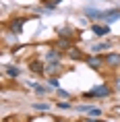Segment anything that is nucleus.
I'll list each match as a JSON object with an SVG mask.
<instances>
[{
  "instance_id": "4468645a",
  "label": "nucleus",
  "mask_w": 120,
  "mask_h": 122,
  "mask_svg": "<svg viewBox=\"0 0 120 122\" xmlns=\"http://www.w3.org/2000/svg\"><path fill=\"white\" fill-rule=\"evenodd\" d=\"M29 87H31V89L35 91V93H37V95H46V93H48V91H50V87H48V89H46L44 85H39V83H31V85H29Z\"/></svg>"
},
{
  "instance_id": "412c9836",
  "label": "nucleus",
  "mask_w": 120,
  "mask_h": 122,
  "mask_svg": "<svg viewBox=\"0 0 120 122\" xmlns=\"http://www.w3.org/2000/svg\"><path fill=\"white\" fill-rule=\"evenodd\" d=\"M114 87H116V91H118V93H120V75H118V77H116V81H114Z\"/></svg>"
},
{
  "instance_id": "f3484780",
  "label": "nucleus",
  "mask_w": 120,
  "mask_h": 122,
  "mask_svg": "<svg viewBox=\"0 0 120 122\" xmlns=\"http://www.w3.org/2000/svg\"><path fill=\"white\" fill-rule=\"evenodd\" d=\"M58 33H60L62 37H64V35H66V37H73V29H70V27H62Z\"/></svg>"
},
{
  "instance_id": "a211bd4d",
  "label": "nucleus",
  "mask_w": 120,
  "mask_h": 122,
  "mask_svg": "<svg viewBox=\"0 0 120 122\" xmlns=\"http://www.w3.org/2000/svg\"><path fill=\"white\" fill-rule=\"evenodd\" d=\"M56 4H58V2H54V0H46V10H54Z\"/></svg>"
},
{
  "instance_id": "f8f14e48",
  "label": "nucleus",
  "mask_w": 120,
  "mask_h": 122,
  "mask_svg": "<svg viewBox=\"0 0 120 122\" xmlns=\"http://www.w3.org/2000/svg\"><path fill=\"white\" fill-rule=\"evenodd\" d=\"M68 58L70 60H83L85 56H83V52L79 50V48H70L68 50Z\"/></svg>"
},
{
  "instance_id": "dca6fc26",
  "label": "nucleus",
  "mask_w": 120,
  "mask_h": 122,
  "mask_svg": "<svg viewBox=\"0 0 120 122\" xmlns=\"http://www.w3.org/2000/svg\"><path fill=\"white\" fill-rule=\"evenodd\" d=\"M87 114H89V116H93V118H99V116H101V110H99V108H95V106H91Z\"/></svg>"
},
{
  "instance_id": "2eb2a0df",
  "label": "nucleus",
  "mask_w": 120,
  "mask_h": 122,
  "mask_svg": "<svg viewBox=\"0 0 120 122\" xmlns=\"http://www.w3.org/2000/svg\"><path fill=\"white\" fill-rule=\"evenodd\" d=\"M110 41H104V44H93L91 46V52H104V50H110Z\"/></svg>"
},
{
  "instance_id": "9b49d317",
  "label": "nucleus",
  "mask_w": 120,
  "mask_h": 122,
  "mask_svg": "<svg viewBox=\"0 0 120 122\" xmlns=\"http://www.w3.org/2000/svg\"><path fill=\"white\" fill-rule=\"evenodd\" d=\"M4 71H6L8 77H19V75H21L19 66H15V64H4Z\"/></svg>"
},
{
  "instance_id": "aec40b11",
  "label": "nucleus",
  "mask_w": 120,
  "mask_h": 122,
  "mask_svg": "<svg viewBox=\"0 0 120 122\" xmlns=\"http://www.w3.org/2000/svg\"><path fill=\"white\" fill-rule=\"evenodd\" d=\"M58 95L62 97V99H68V91H64V89H58Z\"/></svg>"
},
{
  "instance_id": "b1692460",
  "label": "nucleus",
  "mask_w": 120,
  "mask_h": 122,
  "mask_svg": "<svg viewBox=\"0 0 120 122\" xmlns=\"http://www.w3.org/2000/svg\"><path fill=\"white\" fill-rule=\"evenodd\" d=\"M85 122H106V120H95L93 116H91V118H85Z\"/></svg>"
},
{
  "instance_id": "1a4fd4ad",
  "label": "nucleus",
  "mask_w": 120,
  "mask_h": 122,
  "mask_svg": "<svg viewBox=\"0 0 120 122\" xmlns=\"http://www.w3.org/2000/svg\"><path fill=\"white\" fill-rule=\"evenodd\" d=\"M91 31H93L95 35H108V33H110V27L108 25H97V23H95V25H91Z\"/></svg>"
},
{
  "instance_id": "0eeeda50",
  "label": "nucleus",
  "mask_w": 120,
  "mask_h": 122,
  "mask_svg": "<svg viewBox=\"0 0 120 122\" xmlns=\"http://www.w3.org/2000/svg\"><path fill=\"white\" fill-rule=\"evenodd\" d=\"M101 13H104V10H99V8H91V6L83 8V15H87V17H91V19H95V21H99Z\"/></svg>"
},
{
  "instance_id": "ddd939ff",
  "label": "nucleus",
  "mask_w": 120,
  "mask_h": 122,
  "mask_svg": "<svg viewBox=\"0 0 120 122\" xmlns=\"http://www.w3.org/2000/svg\"><path fill=\"white\" fill-rule=\"evenodd\" d=\"M46 72H48V75H60V64H56V62H48Z\"/></svg>"
},
{
  "instance_id": "423d86ee",
  "label": "nucleus",
  "mask_w": 120,
  "mask_h": 122,
  "mask_svg": "<svg viewBox=\"0 0 120 122\" xmlns=\"http://www.w3.org/2000/svg\"><path fill=\"white\" fill-rule=\"evenodd\" d=\"M85 62H87L93 71H99L101 68V58L99 56H85Z\"/></svg>"
},
{
  "instance_id": "6e6552de",
  "label": "nucleus",
  "mask_w": 120,
  "mask_h": 122,
  "mask_svg": "<svg viewBox=\"0 0 120 122\" xmlns=\"http://www.w3.org/2000/svg\"><path fill=\"white\" fill-rule=\"evenodd\" d=\"M23 25H25V19H13V21H10V25H8V29H10L13 33H21Z\"/></svg>"
},
{
  "instance_id": "5701e85b",
  "label": "nucleus",
  "mask_w": 120,
  "mask_h": 122,
  "mask_svg": "<svg viewBox=\"0 0 120 122\" xmlns=\"http://www.w3.org/2000/svg\"><path fill=\"white\" fill-rule=\"evenodd\" d=\"M50 85H52V87H58V79L52 77V79H50Z\"/></svg>"
},
{
  "instance_id": "9d476101",
  "label": "nucleus",
  "mask_w": 120,
  "mask_h": 122,
  "mask_svg": "<svg viewBox=\"0 0 120 122\" xmlns=\"http://www.w3.org/2000/svg\"><path fill=\"white\" fill-rule=\"evenodd\" d=\"M56 48H58V50H66V52H68L70 48H73V46H70V37H60L56 41Z\"/></svg>"
},
{
  "instance_id": "6ab92c4d",
  "label": "nucleus",
  "mask_w": 120,
  "mask_h": 122,
  "mask_svg": "<svg viewBox=\"0 0 120 122\" xmlns=\"http://www.w3.org/2000/svg\"><path fill=\"white\" fill-rule=\"evenodd\" d=\"M33 108H35V110H42V112H44V110H50V103H33Z\"/></svg>"
},
{
  "instance_id": "39448f33",
  "label": "nucleus",
  "mask_w": 120,
  "mask_h": 122,
  "mask_svg": "<svg viewBox=\"0 0 120 122\" xmlns=\"http://www.w3.org/2000/svg\"><path fill=\"white\" fill-rule=\"evenodd\" d=\"M29 71H33L35 75H44L46 72V64L42 62V60H31V62H29Z\"/></svg>"
},
{
  "instance_id": "20e7f679",
  "label": "nucleus",
  "mask_w": 120,
  "mask_h": 122,
  "mask_svg": "<svg viewBox=\"0 0 120 122\" xmlns=\"http://www.w3.org/2000/svg\"><path fill=\"white\" fill-rule=\"evenodd\" d=\"M104 62L110 68H120V54H106L104 56Z\"/></svg>"
},
{
  "instance_id": "f257e3e1",
  "label": "nucleus",
  "mask_w": 120,
  "mask_h": 122,
  "mask_svg": "<svg viewBox=\"0 0 120 122\" xmlns=\"http://www.w3.org/2000/svg\"><path fill=\"white\" fill-rule=\"evenodd\" d=\"M110 93H112V89H110L108 85H97L93 89H89L87 93H85V97H108Z\"/></svg>"
},
{
  "instance_id": "f03ea898",
  "label": "nucleus",
  "mask_w": 120,
  "mask_h": 122,
  "mask_svg": "<svg viewBox=\"0 0 120 122\" xmlns=\"http://www.w3.org/2000/svg\"><path fill=\"white\" fill-rule=\"evenodd\" d=\"M120 19V8H110V10H104L99 17V21H108V23H114V21H118Z\"/></svg>"
},
{
  "instance_id": "4be33fe9",
  "label": "nucleus",
  "mask_w": 120,
  "mask_h": 122,
  "mask_svg": "<svg viewBox=\"0 0 120 122\" xmlns=\"http://www.w3.org/2000/svg\"><path fill=\"white\" fill-rule=\"evenodd\" d=\"M58 108H60V110H68V108H70V103H64V102H60V103H58Z\"/></svg>"
},
{
  "instance_id": "7ed1b4c3",
  "label": "nucleus",
  "mask_w": 120,
  "mask_h": 122,
  "mask_svg": "<svg viewBox=\"0 0 120 122\" xmlns=\"http://www.w3.org/2000/svg\"><path fill=\"white\" fill-rule=\"evenodd\" d=\"M46 60H48V62H56V64H60V60H62V50H58V48H52V50H48V54H46Z\"/></svg>"
}]
</instances>
